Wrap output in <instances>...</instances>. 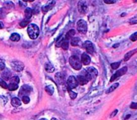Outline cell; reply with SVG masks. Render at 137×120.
<instances>
[{"instance_id": "603a6c76", "label": "cell", "mask_w": 137, "mask_h": 120, "mask_svg": "<svg viewBox=\"0 0 137 120\" xmlns=\"http://www.w3.org/2000/svg\"><path fill=\"white\" fill-rule=\"evenodd\" d=\"M118 86H119V83H115V84H113L112 86L109 87V89H108V90H107L106 93H107V94H109V93H111V92L114 91V90H116Z\"/></svg>"}, {"instance_id": "d4e9b609", "label": "cell", "mask_w": 137, "mask_h": 120, "mask_svg": "<svg viewBox=\"0 0 137 120\" xmlns=\"http://www.w3.org/2000/svg\"><path fill=\"white\" fill-rule=\"evenodd\" d=\"M18 88V86L16 85V84H13V83H10L8 85V87H7V89L11 90V91H13V90H16Z\"/></svg>"}, {"instance_id": "44dd1931", "label": "cell", "mask_w": 137, "mask_h": 120, "mask_svg": "<svg viewBox=\"0 0 137 120\" xmlns=\"http://www.w3.org/2000/svg\"><path fill=\"white\" fill-rule=\"evenodd\" d=\"M33 14V11L31 8H26L25 10V15H26V18L30 19L31 17L32 16Z\"/></svg>"}, {"instance_id": "8fae6325", "label": "cell", "mask_w": 137, "mask_h": 120, "mask_svg": "<svg viewBox=\"0 0 137 120\" xmlns=\"http://www.w3.org/2000/svg\"><path fill=\"white\" fill-rule=\"evenodd\" d=\"M81 63L84 65H88L91 63V58L87 53H83L81 55Z\"/></svg>"}, {"instance_id": "f35d334b", "label": "cell", "mask_w": 137, "mask_h": 120, "mask_svg": "<svg viewBox=\"0 0 137 120\" xmlns=\"http://www.w3.org/2000/svg\"><path fill=\"white\" fill-rule=\"evenodd\" d=\"M3 28V25H2V22H0V29H2Z\"/></svg>"}, {"instance_id": "f546056e", "label": "cell", "mask_w": 137, "mask_h": 120, "mask_svg": "<svg viewBox=\"0 0 137 120\" xmlns=\"http://www.w3.org/2000/svg\"><path fill=\"white\" fill-rule=\"evenodd\" d=\"M120 62H116V63H111V68L114 70H116V69H118V67H120Z\"/></svg>"}, {"instance_id": "9c48e42d", "label": "cell", "mask_w": 137, "mask_h": 120, "mask_svg": "<svg viewBox=\"0 0 137 120\" xmlns=\"http://www.w3.org/2000/svg\"><path fill=\"white\" fill-rule=\"evenodd\" d=\"M55 79L56 83L58 84H60V85H62V84H63L65 82V75H64V74H63L62 72L57 73L55 75Z\"/></svg>"}, {"instance_id": "ac0fdd59", "label": "cell", "mask_w": 137, "mask_h": 120, "mask_svg": "<svg viewBox=\"0 0 137 120\" xmlns=\"http://www.w3.org/2000/svg\"><path fill=\"white\" fill-rule=\"evenodd\" d=\"M45 70H46L47 72H48V73H52V72H54V70H55V67H54L51 63H47L45 65Z\"/></svg>"}, {"instance_id": "ba28073f", "label": "cell", "mask_w": 137, "mask_h": 120, "mask_svg": "<svg viewBox=\"0 0 137 120\" xmlns=\"http://www.w3.org/2000/svg\"><path fill=\"white\" fill-rule=\"evenodd\" d=\"M84 47L85 48L86 50H87V53L89 54H94L95 52V48H94V46H93V44H92L91 42L90 41H86L85 43H84Z\"/></svg>"}, {"instance_id": "1f68e13d", "label": "cell", "mask_w": 137, "mask_h": 120, "mask_svg": "<svg viewBox=\"0 0 137 120\" xmlns=\"http://www.w3.org/2000/svg\"><path fill=\"white\" fill-rule=\"evenodd\" d=\"M69 95H70V97H71V99H75L76 98V96H77V94L75 92H73L71 90H69Z\"/></svg>"}, {"instance_id": "cb8c5ba5", "label": "cell", "mask_w": 137, "mask_h": 120, "mask_svg": "<svg viewBox=\"0 0 137 120\" xmlns=\"http://www.w3.org/2000/svg\"><path fill=\"white\" fill-rule=\"evenodd\" d=\"M10 83H13V84H16L18 85V83H19V78L18 76H14V77H11V79H10Z\"/></svg>"}, {"instance_id": "52a82bcc", "label": "cell", "mask_w": 137, "mask_h": 120, "mask_svg": "<svg viewBox=\"0 0 137 120\" xmlns=\"http://www.w3.org/2000/svg\"><path fill=\"white\" fill-rule=\"evenodd\" d=\"M11 67L15 71H22L23 70V68H24V65H23V63H22V62L14 61V62H12Z\"/></svg>"}, {"instance_id": "5bb4252c", "label": "cell", "mask_w": 137, "mask_h": 120, "mask_svg": "<svg viewBox=\"0 0 137 120\" xmlns=\"http://www.w3.org/2000/svg\"><path fill=\"white\" fill-rule=\"evenodd\" d=\"M77 81L79 84H80V85H85V84H87L88 83V80L84 75H82V74H79L78 75Z\"/></svg>"}, {"instance_id": "277c9868", "label": "cell", "mask_w": 137, "mask_h": 120, "mask_svg": "<svg viewBox=\"0 0 137 120\" xmlns=\"http://www.w3.org/2000/svg\"><path fill=\"white\" fill-rule=\"evenodd\" d=\"M79 85V83L77 81V79L74 76H70L68 80H67V86L68 88L70 89H74L75 87H77V86Z\"/></svg>"}, {"instance_id": "8992f818", "label": "cell", "mask_w": 137, "mask_h": 120, "mask_svg": "<svg viewBox=\"0 0 137 120\" xmlns=\"http://www.w3.org/2000/svg\"><path fill=\"white\" fill-rule=\"evenodd\" d=\"M127 71V67H124L123 68H121V69H120L119 70H117L116 73H115L112 76H111V79H110V82H114L115 80H116L118 77H120V76H122L124 74H125L126 72Z\"/></svg>"}, {"instance_id": "3957f363", "label": "cell", "mask_w": 137, "mask_h": 120, "mask_svg": "<svg viewBox=\"0 0 137 120\" xmlns=\"http://www.w3.org/2000/svg\"><path fill=\"white\" fill-rule=\"evenodd\" d=\"M77 30L80 34H86L87 31V22L83 19H80L77 22Z\"/></svg>"}, {"instance_id": "5b68a950", "label": "cell", "mask_w": 137, "mask_h": 120, "mask_svg": "<svg viewBox=\"0 0 137 120\" xmlns=\"http://www.w3.org/2000/svg\"><path fill=\"white\" fill-rule=\"evenodd\" d=\"M31 90H32V88H31L30 86H28V85H23L20 88L19 92H18V95L21 96L22 98H23V97H24V96H27L31 92Z\"/></svg>"}, {"instance_id": "30bf717a", "label": "cell", "mask_w": 137, "mask_h": 120, "mask_svg": "<svg viewBox=\"0 0 137 120\" xmlns=\"http://www.w3.org/2000/svg\"><path fill=\"white\" fill-rule=\"evenodd\" d=\"M11 76H12V73L11 71L9 70V69H5L2 70V79H3L4 81H7V80H10L11 79Z\"/></svg>"}, {"instance_id": "484cf974", "label": "cell", "mask_w": 137, "mask_h": 120, "mask_svg": "<svg viewBox=\"0 0 137 120\" xmlns=\"http://www.w3.org/2000/svg\"><path fill=\"white\" fill-rule=\"evenodd\" d=\"M45 90L47 93H48L49 95H52L54 93V88L52 86H47L45 87Z\"/></svg>"}, {"instance_id": "9a60e30c", "label": "cell", "mask_w": 137, "mask_h": 120, "mask_svg": "<svg viewBox=\"0 0 137 120\" xmlns=\"http://www.w3.org/2000/svg\"><path fill=\"white\" fill-rule=\"evenodd\" d=\"M137 52V48H136V49H134V50H132V51H130L129 52H127L126 54H125V56H124V61H127L132 56H133L134 54H135Z\"/></svg>"}, {"instance_id": "e0dca14e", "label": "cell", "mask_w": 137, "mask_h": 120, "mask_svg": "<svg viewBox=\"0 0 137 120\" xmlns=\"http://www.w3.org/2000/svg\"><path fill=\"white\" fill-rule=\"evenodd\" d=\"M80 43H81L80 39H79V38H77V37H74V38H72L71 39V46H73V47L79 46Z\"/></svg>"}, {"instance_id": "74e56055", "label": "cell", "mask_w": 137, "mask_h": 120, "mask_svg": "<svg viewBox=\"0 0 137 120\" xmlns=\"http://www.w3.org/2000/svg\"><path fill=\"white\" fill-rule=\"evenodd\" d=\"M118 112V111L117 110H115V111L111 113V118H112V117H114V116H116V113Z\"/></svg>"}, {"instance_id": "83f0119b", "label": "cell", "mask_w": 137, "mask_h": 120, "mask_svg": "<svg viewBox=\"0 0 137 120\" xmlns=\"http://www.w3.org/2000/svg\"><path fill=\"white\" fill-rule=\"evenodd\" d=\"M29 22H30V19H27V18H25L24 20L22 21L19 25H20V27H25L26 26H27L28 24H29Z\"/></svg>"}, {"instance_id": "4dcf8cb0", "label": "cell", "mask_w": 137, "mask_h": 120, "mask_svg": "<svg viewBox=\"0 0 137 120\" xmlns=\"http://www.w3.org/2000/svg\"><path fill=\"white\" fill-rule=\"evenodd\" d=\"M22 100H23V102L25 103V104H27V103H30V98L28 96H24L22 98Z\"/></svg>"}, {"instance_id": "7402d4cb", "label": "cell", "mask_w": 137, "mask_h": 120, "mask_svg": "<svg viewBox=\"0 0 137 120\" xmlns=\"http://www.w3.org/2000/svg\"><path fill=\"white\" fill-rule=\"evenodd\" d=\"M61 47L63 48V50H68L69 47V41L67 40L66 38H64V40L63 41V43L61 44Z\"/></svg>"}, {"instance_id": "d6a6232c", "label": "cell", "mask_w": 137, "mask_h": 120, "mask_svg": "<svg viewBox=\"0 0 137 120\" xmlns=\"http://www.w3.org/2000/svg\"><path fill=\"white\" fill-rule=\"evenodd\" d=\"M130 39L132 40V42H135V41L137 40V32H136V33H134V34H132V35H131Z\"/></svg>"}, {"instance_id": "6da1fadb", "label": "cell", "mask_w": 137, "mask_h": 120, "mask_svg": "<svg viewBox=\"0 0 137 120\" xmlns=\"http://www.w3.org/2000/svg\"><path fill=\"white\" fill-rule=\"evenodd\" d=\"M27 34L31 39H35L39 34V28L35 24H29L27 28Z\"/></svg>"}, {"instance_id": "ffe728a7", "label": "cell", "mask_w": 137, "mask_h": 120, "mask_svg": "<svg viewBox=\"0 0 137 120\" xmlns=\"http://www.w3.org/2000/svg\"><path fill=\"white\" fill-rule=\"evenodd\" d=\"M10 39L11 41H13V42H18V41L20 40V35L18 34H17V33H14V34H12L11 35Z\"/></svg>"}, {"instance_id": "ab89813d", "label": "cell", "mask_w": 137, "mask_h": 120, "mask_svg": "<svg viewBox=\"0 0 137 120\" xmlns=\"http://www.w3.org/2000/svg\"><path fill=\"white\" fill-rule=\"evenodd\" d=\"M129 117H130V115H127V117L125 118V119H128Z\"/></svg>"}, {"instance_id": "836d02e7", "label": "cell", "mask_w": 137, "mask_h": 120, "mask_svg": "<svg viewBox=\"0 0 137 120\" xmlns=\"http://www.w3.org/2000/svg\"><path fill=\"white\" fill-rule=\"evenodd\" d=\"M5 69V63L3 60L0 59V70H3Z\"/></svg>"}, {"instance_id": "d6986e66", "label": "cell", "mask_w": 137, "mask_h": 120, "mask_svg": "<svg viewBox=\"0 0 137 120\" xmlns=\"http://www.w3.org/2000/svg\"><path fill=\"white\" fill-rule=\"evenodd\" d=\"M75 34V30H70L68 32V34H66V37L65 38L67 40H69L70 38H74V35Z\"/></svg>"}, {"instance_id": "8d00e7d4", "label": "cell", "mask_w": 137, "mask_h": 120, "mask_svg": "<svg viewBox=\"0 0 137 120\" xmlns=\"http://www.w3.org/2000/svg\"><path fill=\"white\" fill-rule=\"evenodd\" d=\"M19 4H21L22 7H26V6H27V3L23 1H19Z\"/></svg>"}, {"instance_id": "4316f807", "label": "cell", "mask_w": 137, "mask_h": 120, "mask_svg": "<svg viewBox=\"0 0 137 120\" xmlns=\"http://www.w3.org/2000/svg\"><path fill=\"white\" fill-rule=\"evenodd\" d=\"M7 15V11L5 8H0V18H4Z\"/></svg>"}, {"instance_id": "f1b7e54d", "label": "cell", "mask_w": 137, "mask_h": 120, "mask_svg": "<svg viewBox=\"0 0 137 120\" xmlns=\"http://www.w3.org/2000/svg\"><path fill=\"white\" fill-rule=\"evenodd\" d=\"M0 86H1L2 88H3V89H7L8 87V85L7 84V83L2 79H0Z\"/></svg>"}, {"instance_id": "7c38bea8", "label": "cell", "mask_w": 137, "mask_h": 120, "mask_svg": "<svg viewBox=\"0 0 137 120\" xmlns=\"http://www.w3.org/2000/svg\"><path fill=\"white\" fill-rule=\"evenodd\" d=\"M78 9H79V11L82 13V14H84V13H86V11H87V6L86 5L85 2H79L78 3Z\"/></svg>"}, {"instance_id": "60d3db41", "label": "cell", "mask_w": 137, "mask_h": 120, "mask_svg": "<svg viewBox=\"0 0 137 120\" xmlns=\"http://www.w3.org/2000/svg\"><path fill=\"white\" fill-rule=\"evenodd\" d=\"M40 120H47L46 119H40Z\"/></svg>"}, {"instance_id": "2e32d148", "label": "cell", "mask_w": 137, "mask_h": 120, "mask_svg": "<svg viewBox=\"0 0 137 120\" xmlns=\"http://www.w3.org/2000/svg\"><path fill=\"white\" fill-rule=\"evenodd\" d=\"M11 105L13 106H15V107H18L21 105V100L18 98H13L11 99Z\"/></svg>"}, {"instance_id": "4fadbf2b", "label": "cell", "mask_w": 137, "mask_h": 120, "mask_svg": "<svg viewBox=\"0 0 137 120\" xmlns=\"http://www.w3.org/2000/svg\"><path fill=\"white\" fill-rule=\"evenodd\" d=\"M86 71H87L89 75L91 76V79H92V78H95L97 76V74H98L97 70L95 69V68H94V67H88L87 69L86 70Z\"/></svg>"}, {"instance_id": "d590c367", "label": "cell", "mask_w": 137, "mask_h": 120, "mask_svg": "<svg viewBox=\"0 0 137 120\" xmlns=\"http://www.w3.org/2000/svg\"><path fill=\"white\" fill-rule=\"evenodd\" d=\"M116 1H115V0H112V1H109V0H105L104 2L107 3V4H112V3H115Z\"/></svg>"}, {"instance_id": "7a4b0ae2", "label": "cell", "mask_w": 137, "mask_h": 120, "mask_svg": "<svg viewBox=\"0 0 137 120\" xmlns=\"http://www.w3.org/2000/svg\"><path fill=\"white\" fill-rule=\"evenodd\" d=\"M69 63H70V65L76 70H80L82 68V63H81L80 59H79V57L75 56V55L70 57Z\"/></svg>"}, {"instance_id": "e575fe53", "label": "cell", "mask_w": 137, "mask_h": 120, "mask_svg": "<svg viewBox=\"0 0 137 120\" xmlns=\"http://www.w3.org/2000/svg\"><path fill=\"white\" fill-rule=\"evenodd\" d=\"M130 106H131V108H132V109H137V103H132Z\"/></svg>"}]
</instances>
